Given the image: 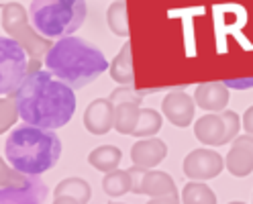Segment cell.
Listing matches in <instances>:
<instances>
[{"label":"cell","mask_w":253,"mask_h":204,"mask_svg":"<svg viewBox=\"0 0 253 204\" xmlns=\"http://www.w3.org/2000/svg\"><path fill=\"white\" fill-rule=\"evenodd\" d=\"M21 119L41 129H59L68 124L76 113L74 88L55 80L49 70L29 72L23 84L12 92Z\"/></svg>","instance_id":"obj_1"},{"label":"cell","mask_w":253,"mask_h":204,"mask_svg":"<svg viewBox=\"0 0 253 204\" xmlns=\"http://www.w3.org/2000/svg\"><path fill=\"white\" fill-rule=\"evenodd\" d=\"M108 61L96 45L80 37H61L45 55V70L70 88L80 90L108 70Z\"/></svg>","instance_id":"obj_2"},{"label":"cell","mask_w":253,"mask_h":204,"mask_svg":"<svg viewBox=\"0 0 253 204\" xmlns=\"http://www.w3.org/2000/svg\"><path fill=\"white\" fill-rule=\"evenodd\" d=\"M61 155V141L51 129L23 124L8 133L4 141L6 162L29 176H41L49 171Z\"/></svg>","instance_id":"obj_3"},{"label":"cell","mask_w":253,"mask_h":204,"mask_svg":"<svg viewBox=\"0 0 253 204\" xmlns=\"http://www.w3.org/2000/svg\"><path fill=\"white\" fill-rule=\"evenodd\" d=\"M86 0H33L29 17L33 27L47 39L72 35L86 21Z\"/></svg>","instance_id":"obj_4"},{"label":"cell","mask_w":253,"mask_h":204,"mask_svg":"<svg viewBox=\"0 0 253 204\" xmlns=\"http://www.w3.org/2000/svg\"><path fill=\"white\" fill-rule=\"evenodd\" d=\"M47 188L39 176H29L0 162V204H41Z\"/></svg>","instance_id":"obj_5"},{"label":"cell","mask_w":253,"mask_h":204,"mask_svg":"<svg viewBox=\"0 0 253 204\" xmlns=\"http://www.w3.org/2000/svg\"><path fill=\"white\" fill-rule=\"evenodd\" d=\"M31 17H27V12L21 4L17 2H8L2 4V27L6 33L12 35V39H17L27 53L31 55V59H41L49 53L51 49V39L43 37L35 27H31L27 21Z\"/></svg>","instance_id":"obj_6"},{"label":"cell","mask_w":253,"mask_h":204,"mask_svg":"<svg viewBox=\"0 0 253 204\" xmlns=\"http://www.w3.org/2000/svg\"><path fill=\"white\" fill-rule=\"evenodd\" d=\"M243 121L235 111H223L204 115L194 124V135L202 145L207 147H220L227 145L229 141H235L241 131Z\"/></svg>","instance_id":"obj_7"},{"label":"cell","mask_w":253,"mask_h":204,"mask_svg":"<svg viewBox=\"0 0 253 204\" xmlns=\"http://www.w3.org/2000/svg\"><path fill=\"white\" fill-rule=\"evenodd\" d=\"M27 49L12 37L0 39V94H12L29 74Z\"/></svg>","instance_id":"obj_8"},{"label":"cell","mask_w":253,"mask_h":204,"mask_svg":"<svg viewBox=\"0 0 253 204\" xmlns=\"http://www.w3.org/2000/svg\"><path fill=\"white\" fill-rule=\"evenodd\" d=\"M223 167H225L223 155L212 151V149H207V147L190 151L186 155V160H184V174H186V178L196 180V182L216 178L220 171H223Z\"/></svg>","instance_id":"obj_9"},{"label":"cell","mask_w":253,"mask_h":204,"mask_svg":"<svg viewBox=\"0 0 253 204\" xmlns=\"http://www.w3.org/2000/svg\"><path fill=\"white\" fill-rule=\"evenodd\" d=\"M194 108H196V102L192 96H188L184 90H173L169 92L168 96L164 98L162 102V113L164 117L176 124V127H188L192 124L194 121Z\"/></svg>","instance_id":"obj_10"},{"label":"cell","mask_w":253,"mask_h":204,"mask_svg":"<svg viewBox=\"0 0 253 204\" xmlns=\"http://www.w3.org/2000/svg\"><path fill=\"white\" fill-rule=\"evenodd\" d=\"M225 167L235 178H245L253 171V135H241L233 141L225 158Z\"/></svg>","instance_id":"obj_11"},{"label":"cell","mask_w":253,"mask_h":204,"mask_svg":"<svg viewBox=\"0 0 253 204\" xmlns=\"http://www.w3.org/2000/svg\"><path fill=\"white\" fill-rule=\"evenodd\" d=\"M84 127L92 135H106L115 127V104L110 98L92 100L84 113Z\"/></svg>","instance_id":"obj_12"},{"label":"cell","mask_w":253,"mask_h":204,"mask_svg":"<svg viewBox=\"0 0 253 204\" xmlns=\"http://www.w3.org/2000/svg\"><path fill=\"white\" fill-rule=\"evenodd\" d=\"M168 155V145L162 139L155 137H145L137 141L131 149V162L133 165L145 167V169H153L155 165H160Z\"/></svg>","instance_id":"obj_13"},{"label":"cell","mask_w":253,"mask_h":204,"mask_svg":"<svg viewBox=\"0 0 253 204\" xmlns=\"http://www.w3.org/2000/svg\"><path fill=\"white\" fill-rule=\"evenodd\" d=\"M229 100H231V94L225 82H204L196 88V94H194L196 106L209 113H223Z\"/></svg>","instance_id":"obj_14"},{"label":"cell","mask_w":253,"mask_h":204,"mask_svg":"<svg viewBox=\"0 0 253 204\" xmlns=\"http://www.w3.org/2000/svg\"><path fill=\"white\" fill-rule=\"evenodd\" d=\"M141 194L160 198V196L178 194V188H176V182L171 180V176L166 174V171L147 169V174L143 178V186H141Z\"/></svg>","instance_id":"obj_15"},{"label":"cell","mask_w":253,"mask_h":204,"mask_svg":"<svg viewBox=\"0 0 253 204\" xmlns=\"http://www.w3.org/2000/svg\"><path fill=\"white\" fill-rule=\"evenodd\" d=\"M133 47L131 43H125L123 49L119 51V55L113 59L108 72H110V78L115 82L123 84V86H135V76H133Z\"/></svg>","instance_id":"obj_16"},{"label":"cell","mask_w":253,"mask_h":204,"mask_svg":"<svg viewBox=\"0 0 253 204\" xmlns=\"http://www.w3.org/2000/svg\"><path fill=\"white\" fill-rule=\"evenodd\" d=\"M121 160H123V151L117 145H100L94 151H90V155H88V163L94 169L104 171V174H108V171H113V169H119Z\"/></svg>","instance_id":"obj_17"},{"label":"cell","mask_w":253,"mask_h":204,"mask_svg":"<svg viewBox=\"0 0 253 204\" xmlns=\"http://www.w3.org/2000/svg\"><path fill=\"white\" fill-rule=\"evenodd\" d=\"M139 115H141L139 104H133V102L115 104V131L121 135H133Z\"/></svg>","instance_id":"obj_18"},{"label":"cell","mask_w":253,"mask_h":204,"mask_svg":"<svg viewBox=\"0 0 253 204\" xmlns=\"http://www.w3.org/2000/svg\"><path fill=\"white\" fill-rule=\"evenodd\" d=\"M53 196H72L76 200H80L82 204H88L92 198V188L82 178H66L55 186Z\"/></svg>","instance_id":"obj_19"},{"label":"cell","mask_w":253,"mask_h":204,"mask_svg":"<svg viewBox=\"0 0 253 204\" xmlns=\"http://www.w3.org/2000/svg\"><path fill=\"white\" fill-rule=\"evenodd\" d=\"M102 190L106 196H123L126 192H131V176L129 169H113L108 171L102 180Z\"/></svg>","instance_id":"obj_20"},{"label":"cell","mask_w":253,"mask_h":204,"mask_svg":"<svg viewBox=\"0 0 253 204\" xmlns=\"http://www.w3.org/2000/svg\"><path fill=\"white\" fill-rule=\"evenodd\" d=\"M184 204H216V194L204 182H188L182 190Z\"/></svg>","instance_id":"obj_21"},{"label":"cell","mask_w":253,"mask_h":204,"mask_svg":"<svg viewBox=\"0 0 253 204\" xmlns=\"http://www.w3.org/2000/svg\"><path fill=\"white\" fill-rule=\"evenodd\" d=\"M162 129V115L153 108H141V115L137 121V127L133 131L135 137H153Z\"/></svg>","instance_id":"obj_22"},{"label":"cell","mask_w":253,"mask_h":204,"mask_svg":"<svg viewBox=\"0 0 253 204\" xmlns=\"http://www.w3.org/2000/svg\"><path fill=\"white\" fill-rule=\"evenodd\" d=\"M106 21H108V27L113 31L115 35L119 37H126L129 35V23H126V4L123 0H117L108 6V12H106Z\"/></svg>","instance_id":"obj_23"},{"label":"cell","mask_w":253,"mask_h":204,"mask_svg":"<svg viewBox=\"0 0 253 204\" xmlns=\"http://www.w3.org/2000/svg\"><path fill=\"white\" fill-rule=\"evenodd\" d=\"M153 92H160V88H151V90H135V86H121L117 90H113L110 94V102L113 104H121V102H133V104H141L143 96Z\"/></svg>","instance_id":"obj_24"},{"label":"cell","mask_w":253,"mask_h":204,"mask_svg":"<svg viewBox=\"0 0 253 204\" xmlns=\"http://www.w3.org/2000/svg\"><path fill=\"white\" fill-rule=\"evenodd\" d=\"M19 117H21V113H19L17 100H14L12 94H8V96L0 100V131L6 133L12 124L17 122Z\"/></svg>","instance_id":"obj_25"},{"label":"cell","mask_w":253,"mask_h":204,"mask_svg":"<svg viewBox=\"0 0 253 204\" xmlns=\"http://www.w3.org/2000/svg\"><path fill=\"white\" fill-rule=\"evenodd\" d=\"M147 174L145 167H139V165H133L129 167V176H131V192L133 194H141V186H143V178Z\"/></svg>","instance_id":"obj_26"},{"label":"cell","mask_w":253,"mask_h":204,"mask_svg":"<svg viewBox=\"0 0 253 204\" xmlns=\"http://www.w3.org/2000/svg\"><path fill=\"white\" fill-rule=\"evenodd\" d=\"M229 90H247L253 88V78H239V80H225Z\"/></svg>","instance_id":"obj_27"},{"label":"cell","mask_w":253,"mask_h":204,"mask_svg":"<svg viewBox=\"0 0 253 204\" xmlns=\"http://www.w3.org/2000/svg\"><path fill=\"white\" fill-rule=\"evenodd\" d=\"M147 204H180V194H169V196L151 198Z\"/></svg>","instance_id":"obj_28"},{"label":"cell","mask_w":253,"mask_h":204,"mask_svg":"<svg viewBox=\"0 0 253 204\" xmlns=\"http://www.w3.org/2000/svg\"><path fill=\"white\" fill-rule=\"evenodd\" d=\"M243 129H245V133L253 135V106H249L243 115Z\"/></svg>","instance_id":"obj_29"},{"label":"cell","mask_w":253,"mask_h":204,"mask_svg":"<svg viewBox=\"0 0 253 204\" xmlns=\"http://www.w3.org/2000/svg\"><path fill=\"white\" fill-rule=\"evenodd\" d=\"M53 204H82V202L72 198V196H55L53 198Z\"/></svg>","instance_id":"obj_30"},{"label":"cell","mask_w":253,"mask_h":204,"mask_svg":"<svg viewBox=\"0 0 253 204\" xmlns=\"http://www.w3.org/2000/svg\"><path fill=\"white\" fill-rule=\"evenodd\" d=\"M229 204H245V202H239V200H237V202H229Z\"/></svg>","instance_id":"obj_31"},{"label":"cell","mask_w":253,"mask_h":204,"mask_svg":"<svg viewBox=\"0 0 253 204\" xmlns=\"http://www.w3.org/2000/svg\"><path fill=\"white\" fill-rule=\"evenodd\" d=\"M110 204H115V202H110Z\"/></svg>","instance_id":"obj_32"}]
</instances>
